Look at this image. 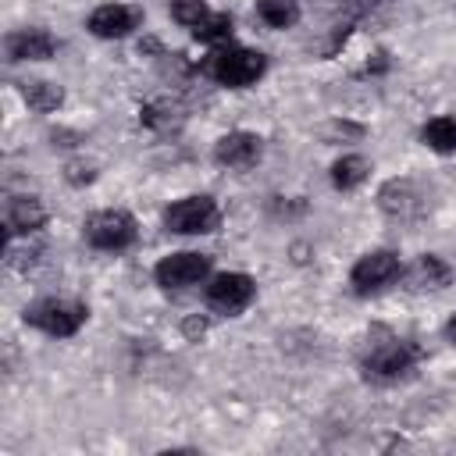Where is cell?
<instances>
[{
	"instance_id": "6da1fadb",
	"label": "cell",
	"mask_w": 456,
	"mask_h": 456,
	"mask_svg": "<svg viewBox=\"0 0 456 456\" xmlns=\"http://www.w3.org/2000/svg\"><path fill=\"white\" fill-rule=\"evenodd\" d=\"M267 71V57L249 46H221L203 61V75H210L217 86L246 89Z\"/></svg>"
},
{
	"instance_id": "7a4b0ae2",
	"label": "cell",
	"mask_w": 456,
	"mask_h": 456,
	"mask_svg": "<svg viewBox=\"0 0 456 456\" xmlns=\"http://www.w3.org/2000/svg\"><path fill=\"white\" fill-rule=\"evenodd\" d=\"M25 324L53 335V338H71L86 317H89V306L78 303V299H57V296H46V299H36L25 306Z\"/></svg>"
},
{
	"instance_id": "3957f363",
	"label": "cell",
	"mask_w": 456,
	"mask_h": 456,
	"mask_svg": "<svg viewBox=\"0 0 456 456\" xmlns=\"http://www.w3.org/2000/svg\"><path fill=\"white\" fill-rule=\"evenodd\" d=\"M413 363H417L413 346H406L403 338H392V335H388L385 342H374V346L363 353V360H360L363 378L374 381V385H392V381L406 378V374L413 370Z\"/></svg>"
},
{
	"instance_id": "277c9868",
	"label": "cell",
	"mask_w": 456,
	"mask_h": 456,
	"mask_svg": "<svg viewBox=\"0 0 456 456\" xmlns=\"http://www.w3.org/2000/svg\"><path fill=\"white\" fill-rule=\"evenodd\" d=\"M82 235H86L89 246L118 253V249H128L135 242L139 228H135V217L128 210H96V214L86 217Z\"/></svg>"
},
{
	"instance_id": "5b68a950",
	"label": "cell",
	"mask_w": 456,
	"mask_h": 456,
	"mask_svg": "<svg viewBox=\"0 0 456 456\" xmlns=\"http://www.w3.org/2000/svg\"><path fill=\"white\" fill-rule=\"evenodd\" d=\"M164 224H167V232H178V235H207L221 224V210H217L214 196L200 192V196H185V200L171 203L164 210Z\"/></svg>"
},
{
	"instance_id": "8992f818",
	"label": "cell",
	"mask_w": 456,
	"mask_h": 456,
	"mask_svg": "<svg viewBox=\"0 0 456 456\" xmlns=\"http://www.w3.org/2000/svg\"><path fill=\"white\" fill-rule=\"evenodd\" d=\"M256 296V281L242 271H224L207 285V306L214 314H239L253 303Z\"/></svg>"
},
{
	"instance_id": "52a82bcc",
	"label": "cell",
	"mask_w": 456,
	"mask_h": 456,
	"mask_svg": "<svg viewBox=\"0 0 456 456\" xmlns=\"http://www.w3.org/2000/svg\"><path fill=\"white\" fill-rule=\"evenodd\" d=\"M399 256L392 253V249H374V253H363L356 264H353V274H349V281H353V289L360 292V296H370V292H381L385 285H392L395 278H399Z\"/></svg>"
},
{
	"instance_id": "ba28073f",
	"label": "cell",
	"mask_w": 456,
	"mask_h": 456,
	"mask_svg": "<svg viewBox=\"0 0 456 456\" xmlns=\"http://www.w3.org/2000/svg\"><path fill=\"white\" fill-rule=\"evenodd\" d=\"M210 274L207 253H171L153 267V278L160 289H189Z\"/></svg>"
},
{
	"instance_id": "9c48e42d",
	"label": "cell",
	"mask_w": 456,
	"mask_h": 456,
	"mask_svg": "<svg viewBox=\"0 0 456 456\" xmlns=\"http://www.w3.org/2000/svg\"><path fill=\"white\" fill-rule=\"evenodd\" d=\"M142 25V7L132 4H103L89 14V32L100 39H125Z\"/></svg>"
},
{
	"instance_id": "30bf717a",
	"label": "cell",
	"mask_w": 456,
	"mask_h": 456,
	"mask_svg": "<svg viewBox=\"0 0 456 456\" xmlns=\"http://www.w3.org/2000/svg\"><path fill=\"white\" fill-rule=\"evenodd\" d=\"M4 50H7L11 64H18V61H50L57 53V39L46 28H18L4 39Z\"/></svg>"
},
{
	"instance_id": "8fae6325",
	"label": "cell",
	"mask_w": 456,
	"mask_h": 456,
	"mask_svg": "<svg viewBox=\"0 0 456 456\" xmlns=\"http://www.w3.org/2000/svg\"><path fill=\"white\" fill-rule=\"evenodd\" d=\"M260 135H253V132H228V135H221L217 139V146H214V160L221 164V167H253L256 160H260Z\"/></svg>"
},
{
	"instance_id": "7c38bea8",
	"label": "cell",
	"mask_w": 456,
	"mask_h": 456,
	"mask_svg": "<svg viewBox=\"0 0 456 456\" xmlns=\"http://www.w3.org/2000/svg\"><path fill=\"white\" fill-rule=\"evenodd\" d=\"M46 224V207L39 203V196H11L4 203V228L7 235H32Z\"/></svg>"
},
{
	"instance_id": "4fadbf2b",
	"label": "cell",
	"mask_w": 456,
	"mask_h": 456,
	"mask_svg": "<svg viewBox=\"0 0 456 456\" xmlns=\"http://www.w3.org/2000/svg\"><path fill=\"white\" fill-rule=\"evenodd\" d=\"M378 207L388 214V217H413L417 207H420V196H417V185L410 178H392L378 189Z\"/></svg>"
},
{
	"instance_id": "5bb4252c",
	"label": "cell",
	"mask_w": 456,
	"mask_h": 456,
	"mask_svg": "<svg viewBox=\"0 0 456 456\" xmlns=\"http://www.w3.org/2000/svg\"><path fill=\"white\" fill-rule=\"evenodd\" d=\"M18 89H21V100H25L32 110H39V114H50V110H57V107L64 103V89H61L57 82H46V78L18 82Z\"/></svg>"
},
{
	"instance_id": "9a60e30c",
	"label": "cell",
	"mask_w": 456,
	"mask_h": 456,
	"mask_svg": "<svg viewBox=\"0 0 456 456\" xmlns=\"http://www.w3.org/2000/svg\"><path fill=\"white\" fill-rule=\"evenodd\" d=\"M139 121H142L146 128H153V132H175V128H182L185 110H182V103H175V100H150V103L139 110Z\"/></svg>"
},
{
	"instance_id": "2e32d148",
	"label": "cell",
	"mask_w": 456,
	"mask_h": 456,
	"mask_svg": "<svg viewBox=\"0 0 456 456\" xmlns=\"http://www.w3.org/2000/svg\"><path fill=\"white\" fill-rule=\"evenodd\" d=\"M449 278H452V267H449L442 256H435V253L417 256V264H413V271H410L413 289H445Z\"/></svg>"
},
{
	"instance_id": "e0dca14e",
	"label": "cell",
	"mask_w": 456,
	"mask_h": 456,
	"mask_svg": "<svg viewBox=\"0 0 456 456\" xmlns=\"http://www.w3.org/2000/svg\"><path fill=\"white\" fill-rule=\"evenodd\" d=\"M367 171H370L367 157H360V153H346V157H338V160L331 164V185L342 189V192H353L356 185L367 182Z\"/></svg>"
},
{
	"instance_id": "ac0fdd59",
	"label": "cell",
	"mask_w": 456,
	"mask_h": 456,
	"mask_svg": "<svg viewBox=\"0 0 456 456\" xmlns=\"http://www.w3.org/2000/svg\"><path fill=\"white\" fill-rule=\"evenodd\" d=\"M420 142L438 150V153H456V118L452 114H438L420 128Z\"/></svg>"
},
{
	"instance_id": "d6986e66",
	"label": "cell",
	"mask_w": 456,
	"mask_h": 456,
	"mask_svg": "<svg viewBox=\"0 0 456 456\" xmlns=\"http://www.w3.org/2000/svg\"><path fill=\"white\" fill-rule=\"evenodd\" d=\"M256 18L267 28H292L299 21V4L296 0H256Z\"/></svg>"
},
{
	"instance_id": "ffe728a7",
	"label": "cell",
	"mask_w": 456,
	"mask_h": 456,
	"mask_svg": "<svg viewBox=\"0 0 456 456\" xmlns=\"http://www.w3.org/2000/svg\"><path fill=\"white\" fill-rule=\"evenodd\" d=\"M192 36H196L200 43H224V39H232V14H228V11H210V14L192 28Z\"/></svg>"
},
{
	"instance_id": "44dd1931",
	"label": "cell",
	"mask_w": 456,
	"mask_h": 456,
	"mask_svg": "<svg viewBox=\"0 0 456 456\" xmlns=\"http://www.w3.org/2000/svg\"><path fill=\"white\" fill-rule=\"evenodd\" d=\"M207 14H210L207 0H171V18L178 25H185V28H196Z\"/></svg>"
},
{
	"instance_id": "7402d4cb",
	"label": "cell",
	"mask_w": 456,
	"mask_h": 456,
	"mask_svg": "<svg viewBox=\"0 0 456 456\" xmlns=\"http://www.w3.org/2000/svg\"><path fill=\"white\" fill-rule=\"evenodd\" d=\"M39 253H43V246H18V242L11 239V246H7V264L18 267V271H28V267L39 260Z\"/></svg>"
},
{
	"instance_id": "603a6c76",
	"label": "cell",
	"mask_w": 456,
	"mask_h": 456,
	"mask_svg": "<svg viewBox=\"0 0 456 456\" xmlns=\"http://www.w3.org/2000/svg\"><path fill=\"white\" fill-rule=\"evenodd\" d=\"M64 178H68L71 185H89V182L96 178V167L86 164V160H71V164L64 167Z\"/></svg>"
},
{
	"instance_id": "cb8c5ba5",
	"label": "cell",
	"mask_w": 456,
	"mask_h": 456,
	"mask_svg": "<svg viewBox=\"0 0 456 456\" xmlns=\"http://www.w3.org/2000/svg\"><path fill=\"white\" fill-rule=\"evenodd\" d=\"M346 135L360 139V135H363V128H360V125H349V121H335V125H328V128H324V139H328V142H338V139H346Z\"/></svg>"
},
{
	"instance_id": "d4e9b609",
	"label": "cell",
	"mask_w": 456,
	"mask_h": 456,
	"mask_svg": "<svg viewBox=\"0 0 456 456\" xmlns=\"http://www.w3.org/2000/svg\"><path fill=\"white\" fill-rule=\"evenodd\" d=\"M203 331H207V321H200V317H189V321H185V335H189V338H200Z\"/></svg>"
},
{
	"instance_id": "484cf974",
	"label": "cell",
	"mask_w": 456,
	"mask_h": 456,
	"mask_svg": "<svg viewBox=\"0 0 456 456\" xmlns=\"http://www.w3.org/2000/svg\"><path fill=\"white\" fill-rule=\"evenodd\" d=\"M445 335H449V338H452V342H456V314H452V317H449V324H445Z\"/></svg>"
},
{
	"instance_id": "4316f807",
	"label": "cell",
	"mask_w": 456,
	"mask_h": 456,
	"mask_svg": "<svg viewBox=\"0 0 456 456\" xmlns=\"http://www.w3.org/2000/svg\"><path fill=\"white\" fill-rule=\"evenodd\" d=\"M360 4H381V0H360Z\"/></svg>"
}]
</instances>
